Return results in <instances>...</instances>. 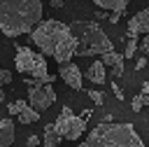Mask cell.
I'll return each instance as SVG.
<instances>
[{
	"label": "cell",
	"instance_id": "cell-24",
	"mask_svg": "<svg viewBox=\"0 0 149 147\" xmlns=\"http://www.w3.org/2000/svg\"><path fill=\"white\" fill-rule=\"evenodd\" d=\"M112 91H114V96H116V98H123V91H121V89H119V84H114V82H112Z\"/></svg>",
	"mask_w": 149,
	"mask_h": 147
},
{
	"label": "cell",
	"instance_id": "cell-8",
	"mask_svg": "<svg viewBox=\"0 0 149 147\" xmlns=\"http://www.w3.org/2000/svg\"><path fill=\"white\" fill-rule=\"evenodd\" d=\"M58 75H61V79L70 86V89H74V91H81V79H84V75H81V70L74 65V63H63L61 68H58Z\"/></svg>",
	"mask_w": 149,
	"mask_h": 147
},
{
	"label": "cell",
	"instance_id": "cell-5",
	"mask_svg": "<svg viewBox=\"0 0 149 147\" xmlns=\"http://www.w3.org/2000/svg\"><path fill=\"white\" fill-rule=\"evenodd\" d=\"M14 68L19 72L33 75L35 82L40 84H51L56 77L47 72V58L37 51H33L30 47H16V56H14Z\"/></svg>",
	"mask_w": 149,
	"mask_h": 147
},
{
	"label": "cell",
	"instance_id": "cell-20",
	"mask_svg": "<svg viewBox=\"0 0 149 147\" xmlns=\"http://www.w3.org/2000/svg\"><path fill=\"white\" fill-rule=\"evenodd\" d=\"M0 84H12V72L0 68Z\"/></svg>",
	"mask_w": 149,
	"mask_h": 147
},
{
	"label": "cell",
	"instance_id": "cell-16",
	"mask_svg": "<svg viewBox=\"0 0 149 147\" xmlns=\"http://www.w3.org/2000/svg\"><path fill=\"white\" fill-rule=\"evenodd\" d=\"M135 49H137V37L135 35H128V42H126V49H123V58H130L133 54H135Z\"/></svg>",
	"mask_w": 149,
	"mask_h": 147
},
{
	"label": "cell",
	"instance_id": "cell-2",
	"mask_svg": "<svg viewBox=\"0 0 149 147\" xmlns=\"http://www.w3.org/2000/svg\"><path fill=\"white\" fill-rule=\"evenodd\" d=\"M42 21V0H0V33L16 37Z\"/></svg>",
	"mask_w": 149,
	"mask_h": 147
},
{
	"label": "cell",
	"instance_id": "cell-11",
	"mask_svg": "<svg viewBox=\"0 0 149 147\" xmlns=\"http://www.w3.org/2000/svg\"><path fill=\"white\" fill-rule=\"evenodd\" d=\"M86 77H88L93 84H105V79H107V70H105V65H102L100 61H93V63L86 68Z\"/></svg>",
	"mask_w": 149,
	"mask_h": 147
},
{
	"label": "cell",
	"instance_id": "cell-15",
	"mask_svg": "<svg viewBox=\"0 0 149 147\" xmlns=\"http://www.w3.org/2000/svg\"><path fill=\"white\" fill-rule=\"evenodd\" d=\"M19 121L21 124H35V121H40V112H35L33 107H23L21 112H19Z\"/></svg>",
	"mask_w": 149,
	"mask_h": 147
},
{
	"label": "cell",
	"instance_id": "cell-9",
	"mask_svg": "<svg viewBox=\"0 0 149 147\" xmlns=\"http://www.w3.org/2000/svg\"><path fill=\"white\" fill-rule=\"evenodd\" d=\"M140 33H144V35H149V7H144V9H140L135 16H130V21H128V35H140Z\"/></svg>",
	"mask_w": 149,
	"mask_h": 147
},
{
	"label": "cell",
	"instance_id": "cell-25",
	"mask_svg": "<svg viewBox=\"0 0 149 147\" xmlns=\"http://www.w3.org/2000/svg\"><path fill=\"white\" fill-rule=\"evenodd\" d=\"M144 65H147V58H144V56H142V58H137V65H135V68L140 70V68H144Z\"/></svg>",
	"mask_w": 149,
	"mask_h": 147
},
{
	"label": "cell",
	"instance_id": "cell-26",
	"mask_svg": "<svg viewBox=\"0 0 149 147\" xmlns=\"http://www.w3.org/2000/svg\"><path fill=\"white\" fill-rule=\"evenodd\" d=\"M49 2H51V7H63L65 0H49Z\"/></svg>",
	"mask_w": 149,
	"mask_h": 147
},
{
	"label": "cell",
	"instance_id": "cell-17",
	"mask_svg": "<svg viewBox=\"0 0 149 147\" xmlns=\"http://www.w3.org/2000/svg\"><path fill=\"white\" fill-rule=\"evenodd\" d=\"M26 105H28L26 100H14V103H9V105H7V110H9V114H19Z\"/></svg>",
	"mask_w": 149,
	"mask_h": 147
},
{
	"label": "cell",
	"instance_id": "cell-13",
	"mask_svg": "<svg viewBox=\"0 0 149 147\" xmlns=\"http://www.w3.org/2000/svg\"><path fill=\"white\" fill-rule=\"evenodd\" d=\"M93 2H95L100 9H109L112 14H119V16H121V14L126 12V7H128L130 0H93Z\"/></svg>",
	"mask_w": 149,
	"mask_h": 147
},
{
	"label": "cell",
	"instance_id": "cell-18",
	"mask_svg": "<svg viewBox=\"0 0 149 147\" xmlns=\"http://www.w3.org/2000/svg\"><path fill=\"white\" fill-rule=\"evenodd\" d=\"M88 98H91L95 105H102V100H105V93H102V91H95V89H91V91H88Z\"/></svg>",
	"mask_w": 149,
	"mask_h": 147
},
{
	"label": "cell",
	"instance_id": "cell-27",
	"mask_svg": "<svg viewBox=\"0 0 149 147\" xmlns=\"http://www.w3.org/2000/svg\"><path fill=\"white\" fill-rule=\"evenodd\" d=\"M2 100H5V91L0 89V103H2Z\"/></svg>",
	"mask_w": 149,
	"mask_h": 147
},
{
	"label": "cell",
	"instance_id": "cell-12",
	"mask_svg": "<svg viewBox=\"0 0 149 147\" xmlns=\"http://www.w3.org/2000/svg\"><path fill=\"white\" fill-rule=\"evenodd\" d=\"M14 142V121L0 119V147H9Z\"/></svg>",
	"mask_w": 149,
	"mask_h": 147
},
{
	"label": "cell",
	"instance_id": "cell-6",
	"mask_svg": "<svg viewBox=\"0 0 149 147\" xmlns=\"http://www.w3.org/2000/svg\"><path fill=\"white\" fill-rule=\"evenodd\" d=\"M54 128L63 140H79L84 135V131H86V119L84 117H74L70 107H63L61 117L54 121Z\"/></svg>",
	"mask_w": 149,
	"mask_h": 147
},
{
	"label": "cell",
	"instance_id": "cell-10",
	"mask_svg": "<svg viewBox=\"0 0 149 147\" xmlns=\"http://www.w3.org/2000/svg\"><path fill=\"white\" fill-rule=\"evenodd\" d=\"M100 63H102L105 68L109 65L114 77H121V75H123V56H121V54H116V51L102 54V56H100Z\"/></svg>",
	"mask_w": 149,
	"mask_h": 147
},
{
	"label": "cell",
	"instance_id": "cell-7",
	"mask_svg": "<svg viewBox=\"0 0 149 147\" xmlns=\"http://www.w3.org/2000/svg\"><path fill=\"white\" fill-rule=\"evenodd\" d=\"M26 86H28V107H33L35 112H44L51 107V103H56V89L51 84H40L35 79H28Z\"/></svg>",
	"mask_w": 149,
	"mask_h": 147
},
{
	"label": "cell",
	"instance_id": "cell-22",
	"mask_svg": "<svg viewBox=\"0 0 149 147\" xmlns=\"http://www.w3.org/2000/svg\"><path fill=\"white\" fill-rule=\"evenodd\" d=\"M42 142V138H37V135H28V140H26V147H37Z\"/></svg>",
	"mask_w": 149,
	"mask_h": 147
},
{
	"label": "cell",
	"instance_id": "cell-19",
	"mask_svg": "<svg viewBox=\"0 0 149 147\" xmlns=\"http://www.w3.org/2000/svg\"><path fill=\"white\" fill-rule=\"evenodd\" d=\"M137 96H140V100H142V107H144V105H149V82H144V84H142V91H140Z\"/></svg>",
	"mask_w": 149,
	"mask_h": 147
},
{
	"label": "cell",
	"instance_id": "cell-1",
	"mask_svg": "<svg viewBox=\"0 0 149 147\" xmlns=\"http://www.w3.org/2000/svg\"><path fill=\"white\" fill-rule=\"evenodd\" d=\"M30 40L37 44L42 56H54L61 65L70 63L77 51V42L70 33V26L56 19H44L30 30Z\"/></svg>",
	"mask_w": 149,
	"mask_h": 147
},
{
	"label": "cell",
	"instance_id": "cell-21",
	"mask_svg": "<svg viewBox=\"0 0 149 147\" xmlns=\"http://www.w3.org/2000/svg\"><path fill=\"white\" fill-rule=\"evenodd\" d=\"M130 110H133V112H140V110H142V100H140V96H133V100H130Z\"/></svg>",
	"mask_w": 149,
	"mask_h": 147
},
{
	"label": "cell",
	"instance_id": "cell-23",
	"mask_svg": "<svg viewBox=\"0 0 149 147\" xmlns=\"http://www.w3.org/2000/svg\"><path fill=\"white\" fill-rule=\"evenodd\" d=\"M142 51H144V56H149V35H144V40H142Z\"/></svg>",
	"mask_w": 149,
	"mask_h": 147
},
{
	"label": "cell",
	"instance_id": "cell-14",
	"mask_svg": "<svg viewBox=\"0 0 149 147\" xmlns=\"http://www.w3.org/2000/svg\"><path fill=\"white\" fill-rule=\"evenodd\" d=\"M61 135L56 133V128H54V124H47L44 126V131H42V145L44 147H58L61 145Z\"/></svg>",
	"mask_w": 149,
	"mask_h": 147
},
{
	"label": "cell",
	"instance_id": "cell-3",
	"mask_svg": "<svg viewBox=\"0 0 149 147\" xmlns=\"http://www.w3.org/2000/svg\"><path fill=\"white\" fill-rule=\"evenodd\" d=\"M79 147H147L130 124L105 119L98 124Z\"/></svg>",
	"mask_w": 149,
	"mask_h": 147
},
{
	"label": "cell",
	"instance_id": "cell-4",
	"mask_svg": "<svg viewBox=\"0 0 149 147\" xmlns=\"http://www.w3.org/2000/svg\"><path fill=\"white\" fill-rule=\"evenodd\" d=\"M70 33L77 42L74 56H95V54H109L114 51L112 40L102 33V28L93 21H74L70 26Z\"/></svg>",
	"mask_w": 149,
	"mask_h": 147
}]
</instances>
